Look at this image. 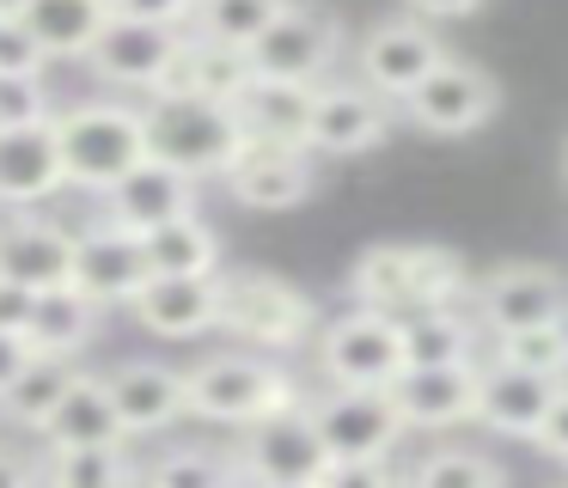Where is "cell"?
I'll list each match as a JSON object with an SVG mask.
<instances>
[{"label":"cell","instance_id":"f35d334b","mask_svg":"<svg viewBox=\"0 0 568 488\" xmlns=\"http://www.w3.org/2000/svg\"><path fill=\"white\" fill-rule=\"evenodd\" d=\"M111 12H123V19H148V24H172V31H184L190 12H196V0H111Z\"/></svg>","mask_w":568,"mask_h":488},{"label":"cell","instance_id":"7c38bea8","mask_svg":"<svg viewBox=\"0 0 568 488\" xmlns=\"http://www.w3.org/2000/svg\"><path fill=\"white\" fill-rule=\"evenodd\" d=\"M470 305H477V324H489L495 336L531 324H568V281L550 263H501L477 281Z\"/></svg>","mask_w":568,"mask_h":488},{"label":"cell","instance_id":"5b68a950","mask_svg":"<svg viewBox=\"0 0 568 488\" xmlns=\"http://www.w3.org/2000/svg\"><path fill=\"white\" fill-rule=\"evenodd\" d=\"M226 336L251 342L263 354H294L312 342L318 329V305L282 275H263V268H239V275H221V324Z\"/></svg>","mask_w":568,"mask_h":488},{"label":"cell","instance_id":"d6a6232c","mask_svg":"<svg viewBox=\"0 0 568 488\" xmlns=\"http://www.w3.org/2000/svg\"><path fill=\"white\" fill-rule=\"evenodd\" d=\"M409 482L416 488H501L507 470L489 458V451L440 446V451H428L422 464H409Z\"/></svg>","mask_w":568,"mask_h":488},{"label":"cell","instance_id":"9c48e42d","mask_svg":"<svg viewBox=\"0 0 568 488\" xmlns=\"http://www.w3.org/2000/svg\"><path fill=\"white\" fill-rule=\"evenodd\" d=\"M397 104H404V116L416 122V129H428V134H470V129H483V122L495 116L501 85H495L477 61L440 55Z\"/></svg>","mask_w":568,"mask_h":488},{"label":"cell","instance_id":"4fadbf2b","mask_svg":"<svg viewBox=\"0 0 568 488\" xmlns=\"http://www.w3.org/2000/svg\"><path fill=\"white\" fill-rule=\"evenodd\" d=\"M68 281L87 293L92 305H129L148 281V251H141L135 232L111 226V220H92L87 232H74V256H68Z\"/></svg>","mask_w":568,"mask_h":488},{"label":"cell","instance_id":"ac0fdd59","mask_svg":"<svg viewBox=\"0 0 568 488\" xmlns=\"http://www.w3.org/2000/svg\"><path fill=\"white\" fill-rule=\"evenodd\" d=\"M129 312L141 317V329L165 342L209 336L221 324V268L214 275H148L141 293L129 299Z\"/></svg>","mask_w":568,"mask_h":488},{"label":"cell","instance_id":"b9f144b4","mask_svg":"<svg viewBox=\"0 0 568 488\" xmlns=\"http://www.w3.org/2000/svg\"><path fill=\"white\" fill-rule=\"evenodd\" d=\"M416 19H428V24H440V19H470V12H483L489 0H404Z\"/></svg>","mask_w":568,"mask_h":488},{"label":"cell","instance_id":"603a6c76","mask_svg":"<svg viewBox=\"0 0 568 488\" xmlns=\"http://www.w3.org/2000/svg\"><path fill=\"white\" fill-rule=\"evenodd\" d=\"M68 256H74V232L43 220V214H26V207H19V220L0 226V275H13L19 287H31V293L68 281Z\"/></svg>","mask_w":568,"mask_h":488},{"label":"cell","instance_id":"277c9868","mask_svg":"<svg viewBox=\"0 0 568 488\" xmlns=\"http://www.w3.org/2000/svg\"><path fill=\"white\" fill-rule=\"evenodd\" d=\"M348 287H355V305L409 317L428 305H458L470 293V275L440 244H373V251H361Z\"/></svg>","mask_w":568,"mask_h":488},{"label":"cell","instance_id":"7bdbcfd3","mask_svg":"<svg viewBox=\"0 0 568 488\" xmlns=\"http://www.w3.org/2000/svg\"><path fill=\"white\" fill-rule=\"evenodd\" d=\"M26 360H31V342L13 336V329H0V390L13 385V373H19Z\"/></svg>","mask_w":568,"mask_h":488},{"label":"cell","instance_id":"30bf717a","mask_svg":"<svg viewBox=\"0 0 568 488\" xmlns=\"http://www.w3.org/2000/svg\"><path fill=\"white\" fill-rule=\"evenodd\" d=\"M178 49H184V31L111 12L80 61H92V73H99L104 85H116V92H160V85L172 80Z\"/></svg>","mask_w":568,"mask_h":488},{"label":"cell","instance_id":"74e56055","mask_svg":"<svg viewBox=\"0 0 568 488\" xmlns=\"http://www.w3.org/2000/svg\"><path fill=\"white\" fill-rule=\"evenodd\" d=\"M50 68V55H43V43L26 31V24L13 19V7L0 0V73H43Z\"/></svg>","mask_w":568,"mask_h":488},{"label":"cell","instance_id":"5bb4252c","mask_svg":"<svg viewBox=\"0 0 568 488\" xmlns=\"http://www.w3.org/2000/svg\"><path fill=\"white\" fill-rule=\"evenodd\" d=\"M392 134V98L361 85H312V122H306V146L312 153H367Z\"/></svg>","mask_w":568,"mask_h":488},{"label":"cell","instance_id":"ee69618b","mask_svg":"<svg viewBox=\"0 0 568 488\" xmlns=\"http://www.w3.org/2000/svg\"><path fill=\"white\" fill-rule=\"evenodd\" d=\"M31 476H38V470H31L19 451H0V488H19V482H31Z\"/></svg>","mask_w":568,"mask_h":488},{"label":"cell","instance_id":"4316f807","mask_svg":"<svg viewBox=\"0 0 568 488\" xmlns=\"http://www.w3.org/2000/svg\"><path fill=\"white\" fill-rule=\"evenodd\" d=\"M92 329H99V305H92L74 281L38 287V299H31V324H26L31 354H62V360H74V354L92 342Z\"/></svg>","mask_w":568,"mask_h":488},{"label":"cell","instance_id":"d4e9b609","mask_svg":"<svg viewBox=\"0 0 568 488\" xmlns=\"http://www.w3.org/2000/svg\"><path fill=\"white\" fill-rule=\"evenodd\" d=\"M7 7L43 43L50 61H80L99 37V24L111 19V0H7Z\"/></svg>","mask_w":568,"mask_h":488},{"label":"cell","instance_id":"3957f363","mask_svg":"<svg viewBox=\"0 0 568 488\" xmlns=\"http://www.w3.org/2000/svg\"><path fill=\"white\" fill-rule=\"evenodd\" d=\"M55 146H62L68 190L99 195L148 159V129H141V110L123 98H87V104L55 110Z\"/></svg>","mask_w":568,"mask_h":488},{"label":"cell","instance_id":"8992f818","mask_svg":"<svg viewBox=\"0 0 568 488\" xmlns=\"http://www.w3.org/2000/svg\"><path fill=\"white\" fill-rule=\"evenodd\" d=\"M312 342H318V373L331 385H392L404 373V317L379 305L331 317L324 329H312Z\"/></svg>","mask_w":568,"mask_h":488},{"label":"cell","instance_id":"ffe728a7","mask_svg":"<svg viewBox=\"0 0 568 488\" xmlns=\"http://www.w3.org/2000/svg\"><path fill=\"white\" fill-rule=\"evenodd\" d=\"M385 390H392L404 427H458V421H470V409H477V360L404 366Z\"/></svg>","mask_w":568,"mask_h":488},{"label":"cell","instance_id":"e575fe53","mask_svg":"<svg viewBox=\"0 0 568 488\" xmlns=\"http://www.w3.org/2000/svg\"><path fill=\"white\" fill-rule=\"evenodd\" d=\"M495 360H514V366H531V373L562 378L568 373V324L507 329V336H495Z\"/></svg>","mask_w":568,"mask_h":488},{"label":"cell","instance_id":"ba28073f","mask_svg":"<svg viewBox=\"0 0 568 488\" xmlns=\"http://www.w3.org/2000/svg\"><path fill=\"white\" fill-rule=\"evenodd\" d=\"M324 464H331V451H324L306 403H294V409H275L245 427V451L233 458V470L275 488H318Z\"/></svg>","mask_w":568,"mask_h":488},{"label":"cell","instance_id":"7402d4cb","mask_svg":"<svg viewBox=\"0 0 568 488\" xmlns=\"http://www.w3.org/2000/svg\"><path fill=\"white\" fill-rule=\"evenodd\" d=\"M556 378L550 373H531V366H514V360H489L477 366V421L495 427V434H514V439H531L544 421V409L556 403Z\"/></svg>","mask_w":568,"mask_h":488},{"label":"cell","instance_id":"44dd1931","mask_svg":"<svg viewBox=\"0 0 568 488\" xmlns=\"http://www.w3.org/2000/svg\"><path fill=\"white\" fill-rule=\"evenodd\" d=\"M104 390H111L116 427L129 439L165 434L172 421H184V373L165 360H123L116 373H104Z\"/></svg>","mask_w":568,"mask_h":488},{"label":"cell","instance_id":"ab89813d","mask_svg":"<svg viewBox=\"0 0 568 488\" xmlns=\"http://www.w3.org/2000/svg\"><path fill=\"white\" fill-rule=\"evenodd\" d=\"M531 439H538L550 458L568 464V390H556V403L544 409V421H538V434H531Z\"/></svg>","mask_w":568,"mask_h":488},{"label":"cell","instance_id":"60d3db41","mask_svg":"<svg viewBox=\"0 0 568 488\" xmlns=\"http://www.w3.org/2000/svg\"><path fill=\"white\" fill-rule=\"evenodd\" d=\"M31 299H38L31 287H19L13 275H0V329L26 336V324H31Z\"/></svg>","mask_w":568,"mask_h":488},{"label":"cell","instance_id":"8fae6325","mask_svg":"<svg viewBox=\"0 0 568 488\" xmlns=\"http://www.w3.org/2000/svg\"><path fill=\"white\" fill-rule=\"evenodd\" d=\"M336 49H343V24L318 7H294L287 0L245 43V55H251V73H263V80H306L312 85L336 61Z\"/></svg>","mask_w":568,"mask_h":488},{"label":"cell","instance_id":"1f68e13d","mask_svg":"<svg viewBox=\"0 0 568 488\" xmlns=\"http://www.w3.org/2000/svg\"><path fill=\"white\" fill-rule=\"evenodd\" d=\"M68 378H74V360H62V354H31V360L13 373V385L0 390V409H7V421L38 434L43 415L62 403Z\"/></svg>","mask_w":568,"mask_h":488},{"label":"cell","instance_id":"52a82bcc","mask_svg":"<svg viewBox=\"0 0 568 488\" xmlns=\"http://www.w3.org/2000/svg\"><path fill=\"white\" fill-rule=\"evenodd\" d=\"M331 458H392V446L409 434L385 385H331L306 403Z\"/></svg>","mask_w":568,"mask_h":488},{"label":"cell","instance_id":"d590c367","mask_svg":"<svg viewBox=\"0 0 568 488\" xmlns=\"http://www.w3.org/2000/svg\"><path fill=\"white\" fill-rule=\"evenodd\" d=\"M141 476L160 482V488H214V482H226V476H239V470H233V458H221V451H209V446H172Z\"/></svg>","mask_w":568,"mask_h":488},{"label":"cell","instance_id":"e0dca14e","mask_svg":"<svg viewBox=\"0 0 568 488\" xmlns=\"http://www.w3.org/2000/svg\"><path fill=\"white\" fill-rule=\"evenodd\" d=\"M68 190L62 146H55V116L0 129V207H43Z\"/></svg>","mask_w":568,"mask_h":488},{"label":"cell","instance_id":"f546056e","mask_svg":"<svg viewBox=\"0 0 568 488\" xmlns=\"http://www.w3.org/2000/svg\"><path fill=\"white\" fill-rule=\"evenodd\" d=\"M129 439H104V446H43V458L31 470L43 482L62 488H116V482H141V464H129Z\"/></svg>","mask_w":568,"mask_h":488},{"label":"cell","instance_id":"9a60e30c","mask_svg":"<svg viewBox=\"0 0 568 488\" xmlns=\"http://www.w3.org/2000/svg\"><path fill=\"white\" fill-rule=\"evenodd\" d=\"M221 183H226L233 202L275 214V207H300V202H306L312 183H318V171H312V146L245 141V146H239V159L221 171Z\"/></svg>","mask_w":568,"mask_h":488},{"label":"cell","instance_id":"836d02e7","mask_svg":"<svg viewBox=\"0 0 568 488\" xmlns=\"http://www.w3.org/2000/svg\"><path fill=\"white\" fill-rule=\"evenodd\" d=\"M282 7H287V0H196V12H190V31H196V37H214V43H239V49H245Z\"/></svg>","mask_w":568,"mask_h":488},{"label":"cell","instance_id":"484cf974","mask_svg":"<svg viewBox=\"0 0 568 488\" xmlns=\"http://www.w3.org/2000/svg\"><path fill=\"white\" fill-rule=\"evenodd\" d=\"M38 439H43V446H104V439H129V434L116 427V409H111L104 378L74 373V378H68V390H62V403L43 415Z\"/></svg>","mask_w":568,"mask_h":488},{"label":"cell","instance_id":"6da1fadb","mask_svg":"<svg viewBox=\"0 0 568 488\" xmlns=\"http://www.w3.org/2000/svg\"><path fill=\"white\" fill-rule=\"evenodd\" d=\"M141 129H148V153L165 159V165H178L184 177H221V171L239 159V146H245V129H239L233 104L178 92V85L148 92Z\"/></svg>","mask_w":568,"mask_h":488},{"label":"cell","instance_id":"f6af8a7d","mask_svg":"<svg viewBox=\"0 0 568 488\" xmlns=\"http://www.w3.org/2000/svg\"><path fill=\"white\" fill-rule=\"evenodd\" d=\"M562 171H568V153H562Z\"/></svg>","mask_w":568,"mask_h":488},{"label":"cell","instance_id":"d6986e66","mask_svg":"<svg viewBox=\"0 0 568 488\" xmlns=\"http://www.w3.org/2000/svg\"><path fill=\"white\" fill-rule=\"evenodd\" d=\"M361 80L373 85V92H385V98H404L409 85L422 80V73L434 68V61L446 55V43L434 37V24L428 19H385V24H373L367 37H361Z\"/></svg>","mask_w":568,"mask_h":488},{"label":"cell","instance_id":"cb8c5ba5","mask_svg":"<svg viewBox=\"0 0 568 488\" xmlns=\"http://www.w3.org/2000/svg\"><path fill=\"white\" fill-rule=\"evenodd\" d=\"M233 110H239V129H245V141L306 146L312 85H306V80H263V73H251V85L239 92Z\"/></svg>","mask_w":568,"mask_h":488},{"label":"cell","instance_id":"2e32d148","mask_svg":"<svg viewBox=\"0 0 568 488\" xmlns=\"http://www.w3.org/2000/svg\"><path fill=\"white\" fill-rule=\"evenodd\" d=\"M190 207H196V177H184L178 165H165V159H153V153L141 159V165H129L111 190H99V220L135 232V238L148 226H160V220H172V214H190Z\"/></svg>","mask_w":568,"mask_h":488},{"label":"cell","instance_id":"8d00e7d4","mask_svg":"<svg viewBox=\"0 0 568 488\" xmlns=\"http://www.w3.org/2000/svg\"><path fill=\"white\" fill-rule=\"evenodd\" d=\"M43 116H55V98L43 85V73H0V129L43 122Z\"/></svg>","mask_w":568,"mask_h":488},{"label":"cell","instance_id":"83f0119b","mask_svg":"<svg viewBox=\"0 0 568 488\" xmlns=\"http://www.w3.org/2000/svg\"><path fill=\"white\" fill-rule=\"evenodd\" d=\"M178 92H196V98H214V104H239V92L251 85V55L239 43H214V37H184L172 61V80Z\"/></svg>","mask_w":568,"mask_h":488},{"label":"cell","instance_id":"7a4b0ae2","mask_svg":"<svg viewBox=\"0 0 568 488\" xmlns=\"http://www.w3.org/2000/svg\"><path fill=\"white\" fill-rule=\"evenodd\" d=\"M294 403H306L294 373H282L270 354H251V348L209 354L184 373V415L214 427H251L275 409H294Z\"/></svg>","mask_w":568,"mask_h":488},{"label":"cell","instance_id":"f1b7e54d","mask_svg":"<svg viewBox=\"0 0 568 488\" xmlns=\"http://www.w3.org/2000/svg\"><path fill=\"white\" fill-rule=\"evenodd\" d=\"M141 251H148V275H214L221 268V232L190 207V214H172L141 232Z\"/></svg>","mask_w":568,"mask_h":488},{"label":"cell","instance_id":"4dcf8cb0","mask_svg":"<svg viewBox=\"0 0 568 488\" xmlns=\"http://www.w3.org/2000/svg\"><path fill=\"white\" fill-rule=\"evenodd\" d=\"M477 360V329L458 317V305H428L404 317V366Z\"/></svg>","mask_w":568,"mask_h":488}]
</instances>
